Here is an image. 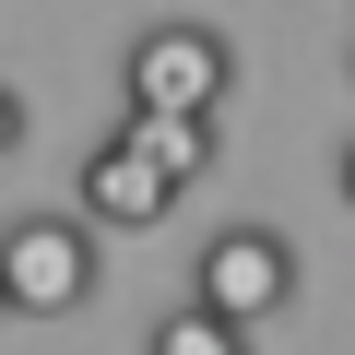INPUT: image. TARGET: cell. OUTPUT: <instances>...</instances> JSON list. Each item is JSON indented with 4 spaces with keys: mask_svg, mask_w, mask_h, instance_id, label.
Segmentation results:
<instances>
[{
    "mask_svg": "<svg viewBox=\"0 0 355 355\" xmlns=\"http://www.w3.org/2000/svg\"><path fill=\"white\" fill-rule=\"evenodd\" d=\"M119 95H130V107H202V119H225V95H237V48H225L202 12H166V24L130 36Z\"/></svg>",
    "mask_w": 355,
    "mask_h": 355,
    "instance_id": "1",
    "label": "cell"
},
{
    "mask_svg": "<svg viewBox=\"0 0 355 355\" xmlns=\"http://www.w3.org/2000/svg\"><path fill=\"white\" fill-rule=\"evenodd\" d=\"M0 296H12V320H71V308L95 296V225H83V214L0 225Z\"/></svg>",
    "mask_w": 355,
    "mask_h": 355,
    "instance_id": "2",
    "label": "cell"
},
{
    "mask_svg": "<svg viewBox=\"0 0 355 355\" xmlns=\"http://www.w3.org/2000/svg\"><path fill=\"white\" fill-rule=\"evenodd\" d=\"M190 296H202V308H225L237 331H261V320H284V296H296V249H284L272 225H225V237H202Z\"/></svg>",
    "mask_w": 355,
    "mask_h": 355,
    "instance_id": "3",
    "label": "cell"
},
{
    "mask_svg": "<svg viewBox=\"0 0 355 355\" xmlns=\"http://www.w3.org/2000/svg\"><path fill=\"white\" fill-rule=\"evenodd\" d=\"M71 190H83L71 214H83L95 237H142V225H166V214H178V178H166L142 142H119V130L83 154V178H71Z\"/></svg>",
    "mask_w": 355,
    "mask_h": 355,
    "instance_id": "4",
    "label": "cell"
},
{
    "mask_svg": "<svg viewBox=\"0 0 355 355\" xmlns=\"http://www.w3.org/2000/svg\"><path fill=\"white\" fill-rule=\"evenodd\" d=\"M119 142H142L178 190H202V178H214V119H202V107H119Z\"/></svg>",
    "mask_w": 355,
    "mask_h": 355,
    "instance_id": "5",
    "label": "cell"
},
{
    "mask_svg": "<svg viewBox=\"0 0 355 355\" xmlns=\"http://www.w3.org/2000/svg\"><path fill=\"white\" fill-rule=\"evenodd\" d=\"M237 343H249V331H237L225 308H202V296H190V308H166V320H154V355H237Z\"/></svg>",
    "mask_w": 355,
    "mask_h": 355,
    "instance_id": "6",
    "label": "cell"
},
{
    "mask_svg": "<svg viewBox=\"0 0 355 355\" xmlns=\"http://www.w3.org/2000/svg\"><path fill=\"white\" fill-rule=\"evenodd\" d=\"M12 154H24V95L0 83V166H12Z\"/></svg>",
    "mask_w": 355,
    "mask_h": 355,
    "instance_id": "7",
    "label": "cell"
},
{
    "mask_svg": "<svg viewBox=\"0 0 355 355\" xmlns=\"http://www.w3.org/2000/svg\"><path fill=\"white\" fill-rule=\"evenodd\" d=\"M331 190H343V202H355V142H343V154H331Z\"/></svg>",
    "mask_w": 355,
    "mask_h": 355,
    "instance_id": "8",
    "label": "cell"
},
{
    "mask_svg": "<svg viewBox=\"0 0 355 355\" xmlns=\"http://www.w3.org/2000/svg\"><path fill=\"white\" fill-rule=\"evenodd\" d=\"M0 320H12V296H0Z\"/></svg>",
    "mask_w": 355,
    "mask_h": 355,
    "instance_id": "9",
    "label": "cell"
}]
</instances>
